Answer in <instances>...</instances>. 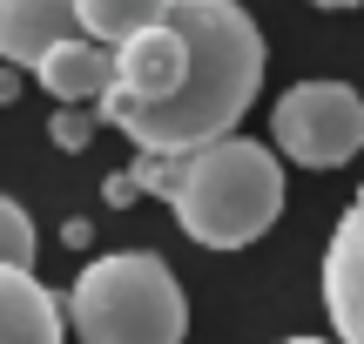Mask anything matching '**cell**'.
<instances>
[{
    "label": "cell",
    "instance_id": "obj_1",
    "mask_svg": "<svg viewBox=\"0 0 364 344\" xmlns=\"http://www.w3.org/2000/svg\"><path fill=\"white\" fill-rule=\"evenodd\" d=\"M176 27L189 34V81L156 108H135L115 129L149 156H196L236 135L263 88V34L243 0H176Z\"/></svg>",
    "mask_w": 364,
    "mask_h": 344
},
{
    "label": "cell",
    "instance_id": "obj_2",
    "mask_svg": "<svg viewBox=\"0 0 364 344\" xmlns=\"http://www.w3.org/2000/svg\"><path fill=\"white\" fill-rule=\"evenodd\" d=\"M169 210L203 250H243L284 216V162L270 156V142L223 135V142L182 156Z\"/></svg>",
    "mask_w": 364,
    "mask_h": 344
},
{
    "label": "cell",
    "instance_id": "obj_3",
    "mask_svg": "<svg viewBox=\"0 0 364 344\" xmlns=\"http://www.w3.org/2000/svg\"><path fill=\"white\" fill-rule=\"evenodd\" d=\"M81 344H182L189 297L156 250H108L68 291Z\"/></svg>",
    "mask_w": 364,
    "mask_h": 344
},
{
    "label": "cell",
    "instance_id": "obj_4",
    "mask_svg": "<svg viewBox=\"0 0 364 344\" xmlns=\"http://www.w3.org/2000/svg\"><path fill=\"white\" fill-rule=\"evenodd\" d=\"M270 135L297 169H338L364 149V95L351 81H297L277 102Z\"/></svg>",
    "mask_w": 364,
    "mask_h": 344
},
{
    "label": "cell",
    "instance_id": "obj_5",
    "mask_svg": "<svg viewBox=\"0 0 364 344\" xmlns=\"http://www.w3.org/2000/svg\"><path fill=\"white\" fill-rule=\"evenodd\" d=\"M324 311L338 324V344H364V189L344 203L324 250Z\"/></svg>",
    "mask_w": 364,
    "mask_h": 344
},
{
    "label": "cell",
    "instance_id": "obj_6",
    "mask_svg": "<svg viewBox=\"0 0 364 344\" xmlns=\"http://www.w3.org/2000/svg\"><path fill=\"white\" fill-rule=\"evenodd\" d=\"M88 34L81 0H0V61L41 68V54Z\"/></svg>",
    "mask_w": 364,
    "mask_h": 344
},
{
    "label": "cell",
    "instance_id": "obj_7",
    "mask_svg": "<svg viewBox=\"0 0 364 344\" xmlns=\"http://www.w3.org/2000/svg\"><path fill=\"white\" fill-rule=\"evenodd\" d=\"M34 81L54 95V102H102V95L115 88V48L95 41V34H75V41H61V48L41 54Z\"/></svg>",
    "mask_w": 364,
    "mask_h": 344
},
{
    "label": "cell",
    "instance_id": "obj_8",
    "mask_svg": "<svg viewBox=\"0 0 364 344\" xmlns=\"http://www.w3.org/2000/svg\"><path fill=\"white\" fill-rule=\"evenodd\" d=\"M68 324L75 318L34 284V270L0 264V344H61Z\"/></svg>",
    "mask_w": 364,
    "mask_h": 344
},
{
    "label": "cell",
    "instance_id": "obj_9",
    "mask_svg": "<svg viewBox=\"0 0 364 344\" xmlns=\"http://www.w3.org/2000/svg\"><path fill=\"white\" fill-rule=\"evenodd\" d=\"M176 14V0H81V21H88L95 41H108V48H122V41L149 34V27H162Z\"/></svg>",
    "mask_w": 364,
    "mask_h": 344
},
{
    "label": "cell",
    "instance_id": "obj_10",
    "mask_svg": "<svg viewBox=\"0 0 364 344\" xmlns=\"http://www.w3.org/2000/svg\"><path fill=\"white\" fill-rule=\"evenodd\" d=\"M0 230H7V264L14 270H34V223H27L21 203H0Z\"/></svg>",
    "mask_w": 364,
    "mask_h": 344
},
{
    "label": "cell",
    "instance_id": "obj_11",
    "mask_svg": "<svg viewBox=\"0 0 364 344\" xmlns=\"http://www.w3.org/2000/svg\"><path fill=\"white\" fill-rule=\"evenodd\" d=\"M95 122H102V108H81V102H61V108H54V142H61V149H88Z\"/></svg>",
    "mask_w": 364,
    "mask_h": 344
},
{
    "label": "cell",
    "instance_id": "obj_12",
    "mask_svg": "<svg viewBox=\"0 0 364 344\" xmlns=\"http://www.w3.org/2000/svg\"><path fill=\"white\" fill-rule=\"evenodd\" d=\"M311 7H364V0H311Z\"/></svg>",
    "mask_w": 364,
    "mask_h": 344
},
{
    "label": "cell",
    "instance_id": "obj_13",
    "mask_svg": "<svg viewBox=\"0 0 364 344\" xmlns=\"http://www.w3.org/2000/svg\"><path fill=\"white\" fill-rule=\"evenodd\" d=\"M284 344H331V338H284Z\"/></svg>",
    "mask_w": 364,
    "mask_h": 344
}]
</instances>
